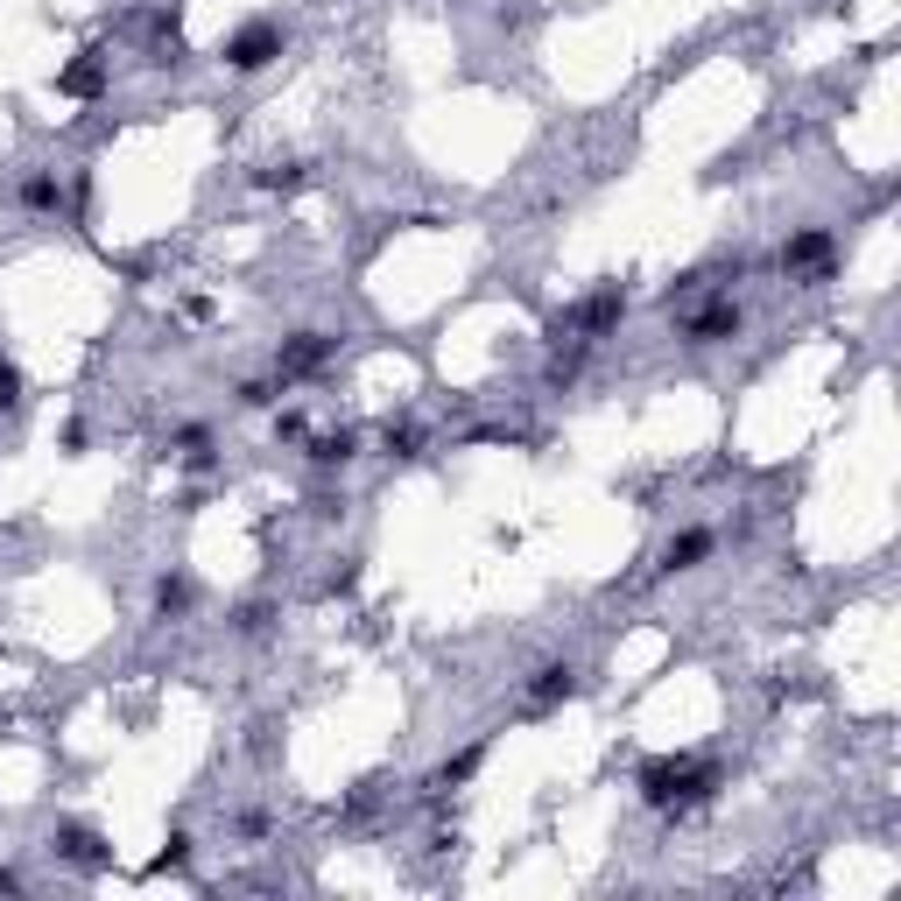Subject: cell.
<instances>
[{"mask_svg": "<svg viewBox=\"0 0 901 901\" xmlns=\"http://www.w3.org/2000/svg\"><path fill=\"white\" fill-rule=\"evenodd\" d=\"M726 332H740V310H732V304H718V310H704V318H698V324H690V338H698V345H712V338H726Z\"/></svg>", "mask_w": 901, "mask_h": 901, "instance_id": "7", "label": "cell"}, {"mask_svg": "<svg viewBox=\"0 0 901 901\" xmlns=\"http://www.w3.org/2000/svg\"><path fill=\"white\" fill-rule=\"evenodd\" d=\"M92 85H99V64H92V57H85V64H71V71H64V92H92Z\"/></svg>", "mask_w": 901, "mask_h": 901, "instance_id": "11", "label": "cell"}, {"mask_svg": "<svg viewBox=\"0 0 901 901\" xmlns=\"http://www.w3.org/2000/svg\"><path fill=\"white\" fill-rule=\"evenodd\" d=\"M310 458H318V465H345V458H353V430H338V437H318V444H310Z\"/></svg>", "mask_w": 901, "mask_h": 901, "instance_id": "8", "label": "cell"}, {"mask_svg": "<svg viewBox=\"0 0 901 901\" xmlns=\"http://www.w3.org/2000/svg\"><path fill=\"white\" fill-rule=\"evenodd\" d=\"M416 444H423L416 430H387V450H395V458H416Z\"/></svg>", "mask_w": 901, "mask_h": 901, "instance_id": "13", "label": "cell"}, {"mask_svg": "<svg viewBox=\"0 0 901 901\" xmlns=\"http://www.w3.org/2000/svg\"><path fill=\"white\" fill-rule=\"evenodd\" d=\"M529 698H535V704H564V698H578V669H570V663H543V669L529 676Z\"/></svg>", "mask_w": 901, "mask_h": 901, "instance_id": "4", "label": "cell"}, {"mask_svg": "<svg viewBox=\"0 0 901 901\" xmlns=\"http://www.w3.org/2000/svg\"><path fill=\"white\" fill-rule=\"evenodd\" d=\"M324 359H332V338H318V332H296L282 345V373H318Z\"/></svg>", "mask_w": 901, "mask_h": 901, "instance_id": "5", "label": "cell"}, {"mask_svg": "<svg viewBox=\"0 0 901 901\" xmlns=\"http://www.w3.org/2000/svg\"><path fill=\"white\" fill-rule=\"evenodd\" d=\"M156 606H162V613H184V606H190V584H184V578H162V584H156Z\"/></svg>", "mask_w": 901, "mask_h": 901, "instance_id": "9", "label": "cell"}, {"mask_svg": "<svg viewBox=\"0 0 901 901\" xmlns=\"http://www.w3.org/2000/svg\"><path fill=\"white\" fill-rule=\"evenodd\" d=\"M824 261H831V233H795L789 247H782V268H789V275H817Z\"/></svg>", "mask_w": 901, "mask_h": 901, "instance_id": "3", "label": "cell"}, {"mask_svg": "<svg viewBox=\"0 0 901 901\" xmlns=\"http://www.w3.org/2000/svg\"><path fill=\"white\" fill-rule=\"evenodd\" d=\"M14 402H22V373H14V367H8V359H0V416H8V409H14Z\"/></svg>", "mask_w": 901, "mask_h": 901, "instance_id": "12", "label": "cell"}, {"mask_svg": "<svg viewBox=\"0 0 901 901\" xmlns=\"http://www.w3.org/2000/svg\"><path fill=\"white\" fill-rule=\"evenodd\" d=\"M472 768H479V746H465L458 761H444V768H437V789H450V782H465V775H472Z\"/></svg>", "mask_w": 901, "mask_h": 901, "instance_id": "10", "label": "cell"}, {"mask_svg": "<svg viewBox=\"0 0 901 901\" xmlns=\"http://www.w3.org/2000/svg\"><path fill=\"white\" fill-rule=\"evenodd\" d=\"M698 557H712V529H683L663 543V570H690Z\"/></svg>", "mask_w": 901, "mask_h": 901, "instance_id": "6", "label": "cell"}, {"mask_svg": "<svg viewBox=\"0 0 901 901\" xmlns=\"http://www.w3.org/2000/svg\"><path fill=\"white\" fill-rule=\"evenodd\" d=\"M275 57H282V28L275 22H247L233 42H225V64L233 71H261V64H275Z\"/></svg>", "mask_w": 901, "mask_h": 901, "instance_id": "2", "label": "cell"}, {"mask_svg": "<svg viewBox=\"0 0 901 901\" xmlns=\"http://www.w3.org/2000/svg\"><path fill=\"white\" fill-rule=\"evenodd\" d=\"M641 795H649L655 810H669V817H683L690 803L712 795V768H690V761H649V768H641Z\"/></svg>", "mask_w": 901, "mask_h": 901, "instance_id": "1", "label": "cell"}]
</instances>
